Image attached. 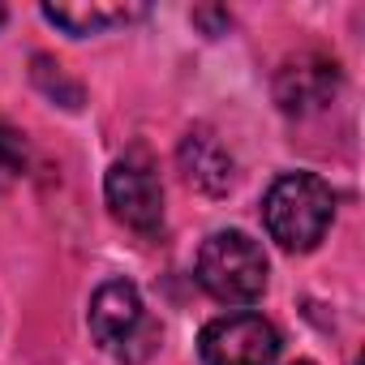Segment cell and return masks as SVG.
Listing matches in <instances>:
<instances>
[{
  "mask_svg": "<svg viewBox=\"0 0 365 365\" xmlns=\"http://www.w3.org/2000/svg\"><path fill=\"white\" fill-rule=\"evenodd\" d=\"M335 220V194L322 176L314 172H284L271 180L262 198V224L271 241L288 254L314 250Z\"/></svg>",
  "mask_w": 365,
  "mask_h": 365,
  "instance_id": "cell-1",
  "label": "cell"
},
{
  "mask_svg": "<svg viewBox=\"0 0 365 365\" xmlns=\"http://www.w3.org/2000/svg\"><path fill=\"white\" fill-rule=\"evenodd\" d=\"M198 284L220 305H250L267 292V254L245 232H215L198 250Z\"/></svg>",
  "mask_w": 365,
  "mask_h": 365,
  "instance_id": "cell-2",
  "label": "cell"
},
{
  "mask_svg": "<svg viewBox=\"0 0 365 365\" xmlns=\"http://www.w3.org/2000/svg\"><path fill=\"white\" fill-rule=\"evenodd\" d=\"M198 356L202 365H275L279 331L262 314H224L202 327Z\"/></svg>",
  "mask_w": 365,
  "mask_h": 365,
  "instance_id": "cell-3",
  "label": "cell"
},
{
  "mask_svg": "<svg viewBox=\"0 0 365 365\" xmlns=\"http://www.w3.org/2000/svg\"><path fill=\"white\" fill-rule=\"evenodd\" d=\"M103 198L129 232L155 237L163 228V185H159V176L146 159L112 163L108 176H103Z\"/></svg>",
  "mask_w": 365,
  "mask_h": 365,
  "instance_id": "cell-4",
  "label": "cell"
},
{
  "mask_svg": "<svg viewBox=\"0 0 365 365\" xmlns=\"http://www.w3.org/2000/svg\"><path fill=\"white\" fill-rule=\"evenodd\" d=\"M86 322H91L95 344L116 348V352H125L129 344H138L142 335H150L142 297H138V288L125 284V279H108V284L95 288L91 309H86Z\"/></svg>",
  "mask_w": 365,
  "mask_h": 365,
  "instance_id": "cell-5",
  "label": "cell"
},
{
  "mask_svg": "<svg viewBox=\"0 0 365 365\" xmlns=\"http://www.w3.org/2000/svg\"><path fill=\"white\" fill-rule=\"evenodd\" d=\"M331 91H335V65L322 56L288 61L275 78V99L284 112H314L331 99Z\"/></svg>",
  "mask_w": 365,
  "mask_h": 365,
  "instance_id": "cell-6",
  "label": "cell"
},
{
  "mask_svg": "<svg viewBox=\"0 0 365 365\" xmlns=\"http://www.w3.org/2000/svg\"><path fill=\"white\" fill-rule=\"evenodd\" d=\"M142 14H146L142 5H43V18L69 35H103L112 26L142 18Z\"/></svg>",
  "mask_w": 365,
  "mask_h": 365,
  "instance_id": "cell-7",
  "label": "cell"
},
{
  "mask_svg": "<svg viewBox=\"0 0 365 365\" xmlns=\"http://www.w3.org/2000/svg\"><path fill=\"white\" fill-rule=\"evenodd\" d=\"M180 159H185V168H190V180H198V185H207V190H224L228 176H232L228 155L207 133H198V138L190 133L185 146H180Z\"/></svg>",
  "mask_w": 365,
  "mask_h": 365,
  "instance_id": "cell-8",
  "label": "cell"
},
{
  "mask_svg": "<svg viewBox=\"0 0 365 365\" xmlns=\"http://www.w3.org/2000/svg\"><path fill=\"white\" fill-rule=\"evenodd\" d=\"M26 168H31V146H26V138H22L18 129H9V125H0V194L14 190L18 180L26 176Z\"/></svg>",
  "mask_w": 365,
  "mask_h": 365,
  "instance_id": "cell-9",
  "label": "cell"
},
{
  "mask_svg": "<svg viewBox=\"0 0 365 365\" xmlns=\"http://www.w3.org/2000/svg\"><path fill=\"white\" fill-rule=\"evenodd\" d=\"M292 365H314V361H292Z\"/></svg>",
  "mask_w": 365,
  "mask_h": 365,
  "instance_id": "cell-10",
  "label": "cell"
},
{
  "mask_svg": "<svg viewBox=\"0 0 365 365\" xmlns=\"http://www.w3.org/2000/svg\"><path fill=\"white\" fill-rule=\"evenodd\" d=\"M0 22H5V5H0Z\"/></svg>",
  "mask_w": 365,
  "mask_h": 365,
  "instance_id": "cell-11",
  "label": "cell"
}]
</instances>
